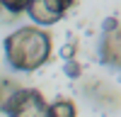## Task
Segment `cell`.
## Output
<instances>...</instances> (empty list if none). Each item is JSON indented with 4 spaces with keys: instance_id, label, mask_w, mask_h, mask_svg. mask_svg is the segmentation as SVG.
<instances>
[{
    "instance_id": "obj_5",
    "label": "cell",
    "mask_w": 121,
    "mask_h": 117,
    "mask_svg": "<svg viewBox=\"0 0 121 117\" xmlns=\"http://www.w3.org/2000/svg\"><path fill=\"white\" fill-rule=\"evenodd\" d=\"M46 117H78V110H75L73 100L60 98V100L46 105Z\"/></svg>"
},
{
    "instance_id": "obj_2",
    "label": "cell",
    "mask_w": 121,
    "mask_h": 117,
    "mask_svg": "<svg viewBox=\"0 0 121 117\" xmlns=\"http://www.w3.org/2000/svg\"><path fill=\"white\" fill-rule=\"evenodd\" d=\"M7 117H46V100L34 88H17L3 105Z\"/></svg>"
},
{
    "instance_id": "obj_1",
    "label": "cell",
    "mask_w": 121,
    "mask_h": 117,
    "mask_svg": "<svg viewBox=\"0 0 121 117\" xmlns=\"http://www.w3.org/2000/svg\"><path fill=\"white\" fill-rule=\"evenodd\" d=\"M51 56V37L39 27L15 29L5 39V58L15 71L32 73L41 68Z\"/></svg>"
},
{
    "instance_id": "obj_8",
    "label": "cell",
    "mask_w": 121,
    "mask_h": 117,
    "mask_svg": "<svg viewBox=\"0 0 121 117\" xmlns=\"http://www.w3.org/2000/svg\"><path fill=\"white\" fill-rule=\"evenodd\" d=\"M63 73L68 78H80V76H82V66H80L75 58H68V61L63 63Z\"/></svg>"
},
{
    "instance_id": "obj_6",
    "label": "cell",
    "mask_w": 121,
    "mask_h": 117,
    "mask_svg": "<svg viewBox=\"0 0 121 117\" xmlns=\"http://www.w3.org/2000/svg\"><path fill=\"white\" fill-rule=\"evenodd\" d=\"M17 88H19V85L12 83V81H0V110H3V105L7 102V98L12 95Z\"/></svg>"
},
{
    "instance_id": "obj_10",
    "label": "cell",
    "mask_w": 121,
    "mask_h": 117,
    "mask_svg": "<svg viewBox=\"0 0 121 117\" xmlns=\"http://www.w3.org/2000/svg\"><path fill=\"white\" fill-rule=\"evenodd\" d=\"M53 5H56V10H58V12L63 15L65 10H70V7L75 5V0H53Z\"/></svg>"
},
{
    "instance_id": "obj_7",
    "label": "cell",
    "mask_w": 121,
    "mask_h": 117,
    "mask_svg": "<svg viewBox=\"0 0 121 117\" xmlns=\"http://www.w3.org/2000/svg\"><path fill=\"white\" fill-rule=\"evenodd\" d=\"M0 3H3V7L7 10V12L19 15V12H24V10H27V3H29V0H0Z\"/></svg>"
},
{
    "instance_id": "obj_11",
    "label": "cell",
    "mask_w": 121,
    "mask_h": 117,
    "mask_svg": "<svg viewBox=\"0 0 121 117\" xmlns=\"http://www.w3.org/2000/svg\"><path fill=\"white\" fill-rule=\"evenodd\" d=\"M119 27V22H116V17H109L107 22H104V29H116Z\"/></svg>"
},
{
    "instance_id": "obj_3",
    "label": "cell",
    "mask_w": 121,
    "mask_h": 117,
    "mask_svg": "<svg viewBox=\"0 0 121 117\" xmlns=\"http://www.w3.org/2000/svg\"><path fill=\"white\" fill-rule=\"evenodd\" d=\"M99 54H102L104 63L109 66H119L121 61V32L116 29H104L102 42H99Z\"/></svg>"
},
{
    "instance_id": "obj_4",
    "label": "cell",
    "mask_w": 121,
    "mask_h": 117,
    "mask_svg": "<svg viewBox=\"0 0 121 117\" xmlns=\"http://www.w3.org/2000/svg\"><path fill=\"white\" fill-rule=\"evenodd\" d=\"M27 12H29V17H32L36 24H44V27L56 24L60 20V15L51 12V10L44 5V0H29V3H27Z\"/></svg>"
},
{
    "instance_id": "obj_9",
    "label": "cell",
    "mask_w": 121,
    "mask_h": 117,
    "mask_svg": "<svg viewBox=\"0 0 121 117\" xmlns=\"http://www.w3.org/2000/svg\"><path fill=\"white\" fill-rule=\"evenodd\" d=\"M75 54H78V44L75 42H70V44H63L60 46V58H75Z\"/></svg>"
}]
</instances>
